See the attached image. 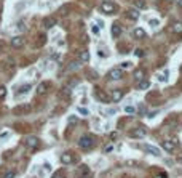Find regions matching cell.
<instances>
[{
    "label": "cell",
    "instance_id": "cell-1",
    "mask_svg": "<svg viewBox=\"0 0 182 178\" xmlns=\"http://www.w3.org/2000/svg\"><path fill=\"white\" fill-rule=\"evenodd\" d=\"M78 146L82 148L83 151L91 149V148L94 146V138H93V135H83L82 138H80V141H78Z\"/></svg>",
    "mask_w": 182,
    "mask_h": 178
},
{
    "label": "cell",
    "instance_id": "cell-2",
    "mask_svg": "<svg viewBox=\"0 0 182 178\" xmlns=\"http://www.w3.org/2000/svg\"><path fill=\"white\" fill-rule=\"evenodd\" d=\"M101 11L106 14H113L117 11V5L113 3L112 0H104L102 3H101Z\"/></svg>",
    "mask_w": 182,
    "mask_h": 178
},
{
    "label": "cell",
    "instance_id": "cell-3",
    "mask_svg": "<svg viewBox=\"0 0 182 178\" xmlns=\"http://www.w3.org/2000/svg\"><path fill=\"white\" fill-rule=\"evenodd\" d=\"M31 111H32V104H29V103H22V104L16 106V108L13 109V114L14 115H26V114H29Z\"/></svg>",
    "mask_w": 182,
    "mask_h": 178
},
{
    "label": "cell",
    "instance_id": "cell-4",
    "mask_svg": "<svg viewBox=\"0 0 182 178\" xmlns=\"http://www.w3.org/2000/svg\"><path fill=\"white\" fill-rule=\"evenodd\" d=\"M145 135H147V129H145V127H136L134 130L130 132L131 138H144Z\"/></svg>",
    "mask_w": 182,
    "mask_h": 178
},
{
    "label": "cell",
    "instance_id": "cell-5",
    "mask_svg": "<svg viewBox=\"0 0 182 178\" xmlns=\"http://www.w3.org/2000/svg\"><path fill=\"white\" fill-rule=\"evenodd\" d=\"M61 162L65 165H70V164H75L77 162V156H74V153H64L61 156Z\"/></svg>",
    "mask_w": 182,
    "mask_h": 178
},
{
    "label": "cell",
    "instance_id": "cell-6",
    "mask_svg": "<svg viewBox=\"0 0 182 178\" xmlns=\"http://www.w3.org/2000/svg\"><path fill=\"white\" fill-rule=\"evenodd\" d=\"M94 96H96V100H99L101 103H109L110 101L109 95L104 90H101V88H96V90H94Z\"/></svg>",
    "mask_w": 182,
    "mask_h": 178
},
{
    "label": "cell",
    "instance_id": "cell-7",
    "mask_svg": "<svg viewBox=\"0 0 182 178\" xmlns=\"http://www.w3.org/2000/svg\"><path fill=\"white\" fill-rule=\"evenodd\" d=\"M107 77H109L110 80H120L121 77H123V71L118 69V67H115V69H110L109 74H107Z\"/></svg>",
    "mask_w": 182,
    "mask_h": 178
},
{
    "label": "cell",
    "instance_id": "cell-8",
    "mask_svg": "<svg viewBox=\"0 0 182 178\" xmlns=\"http://www.w3.org/2000/svg\"><path fill=\"white\" fill-rule=\"evenodd\" d=\"M24 143H26V146H27L29 149H37L38 144H40V140H38L37 136H29Z\"/></svg>",
    "mask_w": 182,
    "mask_h": 178
},
{
    "label": "cell",
    "instance_id": "cell-9",
    "mask_svg": "<svg viewBox=\"0 0 182 178\" xmlns=\"http://www.w3.org/2000/svg\"><path fill=\"white\" fill-rule=\"evenodd\" d=\"M56 18H53V16H45L43 18V21H42V24H43V27L45 29H51V27H55L56 26Z\"/></svg>",
    "mask_w": 182,
    "mask_h": 178
},
{
    "label": "cell",
    "instance_id": "cell-10",
    "mask_svg": "<svg viewBox=\"0 0 182 178\" xmlns=\"http://www.w3.org/2000/svg\"><path fill=\"white\" fill-rule=\"evenodd\" d=\"M11 47H13V48H22V47H24V37H21V35L13 37L11 38Z\"/></svg>",
    "mask_w": 182,
    "mask_h": 178
},
{
    "label": "cell",
    "instance_id": "cell-11",
    "mask_svg": "<svg viewBox=\"0 0 182 178\" xmlns=\"http://www.w3.org/2000/svg\"><path fill=\"white\" fill-rule=\"evenodd\" d=\"M125 16L128 19H131V21H136V19H139V11L136 8H130V10L125 11Z\"/></svg>",
    "mask_w": 182,
    "mask_h": 178
},
{
    "label": "cell",
    "instance_id": "cell-12",
    "mask_svg": "<svg viewBox=\"0 0 182 178\" xmlns=\"http://www.w3.org/2000/svg\"><path fill=\"white\" fill-rule=\"evenodd\" d=\"M142 149H144L145 153L152 154V156H160V149H158V148H155V146H152V144H144V146H142Z\"/></svg>",
    "mask_w": 182,
    "mask_h": 178
},
{
    "label": "cell",
    "instance_id": "cell-13",
    "mask_svg": "<svg viewBox=\"0 0 182 178\" xmlns=\"http://www.w3.org/2000/svg\"><path fill=\"white\" fill-rule=\"evenodd\" d=\"M162 146H163V149L168 151V153H172V151L176 149V143L174 141H171V140H165L162 143Z\"/></svg>",
    "mask_w": 182,
    "mask_h": 178
},
{
    "label": "cell",
    "instance_id": "cell-14",
    "mask_svg": "<svg viewBox=\"0 0 182 178\" xmlns=\"http://www.w3.org/2000/svg\"><path fill=\"white\" fill-rule=\"evenodd\" d=\"M121 35V26L118 23H113L112 24V37L113 38H118Z\"/></svg>",
    "mask_w": 182,
    "mask_h": 178
},
{
    "label": "cell",
    "instance_id": "cell-15",
    "mask_svg": "<svg viewBox=\"0 0 182 178\" xmlns=\"http://www.w3.org/2000/svg\"><path fill=\"white\" fill-rule=\"evenodd\" d=\"M145 79V71L144 69H136L134 71V80L136 82H141Z\"/></svg>",
    "mask_w": 182,
    "mask_h": 178
},
{
    "label": "cell",
    "instance_id": "cell-16",
    "mask_svg": "<svg viewBox=\"0 0 182 178\" xmlns=\"http://www.w3.org/2000/svg\"><path fill=\"white\" fill-rule=\"evenodd\" d=\"M133 37L134 38H139V40H141V38H144L145 37V31L142 27H136L133 31Z\"/></svg>",
    "mask_w": 182,
    "mask_h": 178
},
{
    "label": "cell",
    "instance_id": "cell-17",
    "mask_svg": "<svg viewBox=\"0 0 182 178\" xmlns=\"http://www.w3.org/2000/svg\"><path fill=\"white\" fill-rule=\"evenodd\" d=\"M150 88V80L149 79H144V80L138 82V90H149Z\"/></svg>",
    "mask_w": 182,
    "mask_h": 178
},
{
    "label": "cell",
    "instance_id": "cell-18",
    "mask_svg": "<svg viewBox=\"0 0 182 178\" xmlns=\"http://www.w3.org/2000/svg\"><path fill=\"white\" fill-rule=\"evenodd\" d=\"M121 98H123V91H121V90H113L112 91V101L118 103Z\"/></svg>",
    "mask_w": 182,
    "mask_h": 178
},
{
    "label": "cell",
    "instance_id": "cell-19",
    "mask_svg": "<svg viewBox=\"0 0 182 178\" xmlns=\"http://www.w3.org/2000/svg\"><path fill=\"white\" fill-rule=\"evenodd\" d=\"M78 61H80V63H88V61H89V53L86 52V50L80 52V55H78Z\"/></svg>",
    "mask_w": 182,
    "mask_h": 178
},
{
    "label": "cell",
    "instance_id": "cell-20",
    "mask_svg": "<svg viewBox=\"0 0 182 178\" xmlns=\"http://www.w3.org/2000/svg\"><path fill=\"white\" fill-rule=\"evenodd\" d=\"M172 32L174 34H182V23L181 21H176V23H172Z\"/></svg>",
    "mask_w": 182,
    "mask_h": 178
},
{
    "label": "cell",
    "instance_id": "cell-21",
    "mask_svg": "<svg viewBox=\"0 0 182 178\" xmlns=\"http://www.w3.org/2000/svg\"><path fill=\"white\" fill-rule=\"evenodd\" d=\"M48 87H50L48 82H46V84H45V82H43V84H40V85L37 87V95H43V93H46V88H48Z\"/></svg>",
    "mask_w": 182,
    "mask_h": 178
},
{
    "label": "cell",
    "instance_id": "cell-22",
    "mask_svg": "<svg viewBox=\"0 0 182 178\" xmlns=\"http://www.w3.org/2000/svg\"><path fill=\"white\" fill-rule=\"evenodd\" d=\"M145 7H147L145 0H136V2H134V8H136V10H144Z\"/></svg>",
    "mask_w": 182,
    "mask_h": 178
},
{
    "label": "cell",
    "instance_id": "cell-23",
    "mask_svg": "<svg viewBox=\"0 0 182 178\" xmlns=\"http://www.w3.org/2000/svg\"><path fill=\"white\" fill-rule=\"evenodd\" d=\"M31 88H32V87H31L29 84H26V85H21V87L18 88V95H26L29 90H31Z\"/></svg>",
    "mask_w": 182,
    "mask_h": 178
},
{
    "label": "cell",
    "instance_id": "cell-24",
    "mask_svg": "<svg viewBox=\"0 0 182 178\" xmlns=\"http://www.w3.org/2000/svg\"><path fill=\"white\" fill-rule=\"evenodd\" d=\"M70 93H72V91H70L67 87H64V88H61V91H59V98H69Z\"/></svg>",
    "mask_w": 182,
    "mask_h": 178
},
{
    "label": "cell",
    "instance_id": "cell-25",
    "mask_svg": "<svg viewBox=\"0 0 182 178\" xmlns=\"http://www.w3.org/2000/svg\"><path fill=\"white\" fill-rule=\"evenodd\" d=\"M51 178H67V175H65L62 170H58V172H55V173H53Z\"/></svg>",
    "mask_w": 182,
    "mask_h": 178
},
{
    "label": "cell",
    "instance_id": "cell-26",
    "mask_svg": "<svg viewBox=\"0 0 182 178\" xmlns=\"http://www.w3.org/2000/svg\"><path fill=\"white\" fill-rule=\"evenodd\" d=\"M77 124H78L77 115H70V117H69V125H77Z\"/></svg>",
    "mask_w": 182,
    "mask_h": 178
},
{
    "label": "cell",
    "instance_id": "cell-27",
    "mask_svg": "<svg viewBox=\"0 0 182 178\" xmlns=\"http://www.w3.org/2000/svg\"><path fill=\"white\" fill-rule=\"evenodd\" d=\"M5 96H7V87H5V85H0V100L5 98Z\"/></svg>",
    "mask_w": 182,
    "mask_h": 178
},
{
    "label": "cell",
    "instance_id": "cell-28",
    "mask_svg": "<svg viewBox=\"0 0 182 178\" xmlns=\"http://www.w3.org/2000/svg\"><path fill=\"white\" fill-rule=\"evenodd\" d=\"M125 111H126L128 114H134V112H138V109L134 108V106H126V108H125Z\"/></svg>",
    "mask_w": 182,
    "mask_h": 178
},
{
    "label": "cell",
    "instance_id": "cell-29",
    "mask_svg": "<svg viewBox=\"0 0 182 178\" xmlns=\"http://www.w3.org/2000/svg\"><path fill=\"white\" fill-rule=\"evenodd\" d=\"M158 95H160V91H150V93H147V100H153Z\"/></svg>",
    "mask_w": 182,
    "mask_h": 178
},
{
    "label": "cell",
    "instance_id": "cell-30",
    "mask_svg": "<svg viewBox=\"0 0 182 178\" xmlns=\"http://www.w3.org/2000/svg\"><path fill=\"white\" fill-rule=\"evenodd\" d=\"M5 47H7V42H5L3 38H0V53L5 52Z\"/></svg>",
    "mask_w": 182,
    "mask_h": 178
},
{
    "label": "cell",
    "instance_id": "cell-31",
    "mask_svg": "<svg viewBox=\"0 0 182 178\" xmlns=\"http://www.w3.org/2000/svg\"><path fill=\"white\" fill-rule=\"evenodd\" d=\"M67 10H69V5H65V7H62L61 10H59V13H61V16H65V14H67V13H65V11H67Z\"/></svg>",
    "mask_w": 182,
    "mask_h": 178
},
{
    "label": "cell",
    "instance_id": "cell-32",
    "mask_svg": "<svg viewBox=\"0 0 182 178\" xmlns=\"http://www.w3.org/2000/svg\"><path fill=\"white\" fill-rule=\"evenodd\" d=\"M14 175H16V173H14L13 170H8L7 173H5V177H3V178H14Z\"/></svg>",
    "mask_w": 182,
    "mask_h": 178
},
{
    "label": "cell",
    "instance_id": "cell-33",
    "mask_svg": "<svg viewBox=\"0 0 182 178\" xmlns=\"http://www.w3.org/2000/svg\"><path fill=\"white\" fill-rule=\"evenodd\" d=\"M77 111H78L80 114H83V115H88V109H86V108H82V106H80V108L77 109Z\"/></svg>",
    "mask_w": 182,
    "mask_h": 178
},
{
    "label": "cell",
    "instance_id": "cell-34",
    "mask_svg": "<svg viewBox=\"0 0 182 178\" xmlns=\"http://www.w3.org/2000/svg\"><path fill=\"white\" fill-rule=\"evenodd\" d=\"M112 151H113V146H112V144H107V146L106 148H104V153H112Z\"/></svg>",
    "mask_w": 182,
    "mask_h": 178
},
{
    "label": "cell",
    "instance_id": "cell-35",
    "mask_svg": "<svg viewBox=\"0 0 182 178\" xmlns=\"http://www.w3.org/2000/svg\"><path fill=\"white\" fill-rule=\"evenodd\" d=\"M158 24H160V21H158V19H150V26H153V27H157Z\"/></svg>",
    "mask_w": 182,
    "mask_h": 178
},
{
    "label": "cell",
    "instance_id": "cell-36",
    "mask_svg": "<svg viewBox=\"0 0 182 178\" xmlns=\"http://www.w3.org/2000/svg\"><path fill=\"white\" fill-rule=\"evenodd\" d=\"M121 67H125V69H126V67H131V63L130 61H125V63H121Z\"/></svg>",
    "mask_w": 182,
    "mask_h": 178
},
{
    "label": "cell",
    "instance_id": "cell-37",
    "mask_svg": "<svg viewBox=\"0 0 182 178\" xmlns=\"http://www.w3.org/2000/svg\"><path fill=\"white\" fill-rule=\"evenodd\" d=\"M134 53H136V56H144V52H142L141 48H138V50H136Z\"/></svg>",
    "mask_w": 182,
    "mask_h": 178
},
{
    "label": "cell",
    "instance_id": "cell-38",
    "mask_svg": "<svg viewBox=\"0 0 182 178\" xmlns=\"http://www.w3.org/2000/svg\"><path fill=\"white\" fill-rule=\"evenodd\" d=\"M139 112H141L142 115L145 114V106H144V104H141V106H139Z\"/></svg>",
    "mask_w": 182,
    "mask_h": 178
},
{
    "label": "cell",
    "instance_id": "cell-39",
    "mask_svg": "<svg viewBox=\"0 0 182 178\" xmlns=\"http://www.w3.org/2000/svg\"><path fill=\"white\" fill-rule=\"evenodd\" d=\"M91 31H93V32H94V34H96V35L99 34V27H97V26H93V27H91Z\"/></svg>",
    "mask_w": 182,
    "mask_h": 178
},
{
    "label": "cell",
    "instance_id": "cell-40",
    "mask_svg": "<svg viewBox=\"0 0 182 178\" xmlns=\"http://www.w3.org/2000/svg\"><path fill=\"white\" fill-rule=\"evenodd\" d=\"M18 29H21V31H22V29H24V24H22V23H18Z\"/></svg>",
    "mask_w": 182,
    "mask_h": 178
},
{
    "label": "cell",
    "instance_id": "cell-41",
    "mask_svg": "<svg viewBox=\"0 0 182 178\" xmlns=\"http://www.w3.org/2000/svg\"><path fill=\"white\" fill-rule=\"evenodd\" d=\"M51 58H53V59H59V53H58V55H56V53H53Z\"/></svg>",
    "mask_w": 182,
    "mask_h": 178
},
{
    "label": "cell",
    "instance_id": "cell-42",
    "mask_svg": "<svg viewBox=\"0 0 182 178\" xmlns=\"http://www.w3.org/2000/svg\"><path fill=\"white\" fill-rule=\"evenodd\" d=\"M177 3H179V7L182 8V0H177Z\"/></svg>",
    "mask_w": 182,
    "mask_h": 178
},
{
    "label": "cell",
    "instance_id": "cell-43",
    "mask_svg": "<svg viewBox=\"0 0 182 178\" xmlns=\"http://www.w3.org/2000/svg\"><path fill=\"white\" fill-rule=\"evenodd\" d=\"M155 178H166V175H162V177H155Z\"/></svg>",
    "mask_w": 182,
    "mask_h": 178
},
{
    "label": "cell",
    "instance_id": "cell-44",
    "mask_svg": "<svg viewBox=\"0 0 182 178\" xmlns=\"http://www.w3.org/2000/svg\"><path fill=\"white\" fill-rule=\"evenodd\" d=\"M169 2H172V0H169Z\"/></svg>",
    "mask_w": 182,
    "mask_h": 178
},
{
    "label": "cell",
    "instance_id": "cell-45",
    "mask_svg": "<svg viewBox=\"0 0 182 178\" xmlns=\"http://www.w3.org/2000/svg\"><path fill=\"white\" fill-rule=\"evenodd\" d=\"M181 161H182V157H181Z\"/></svg>",
    "mask_w": 182,
    "mask_h": 178
}]
</instances>
